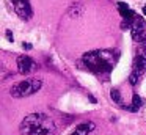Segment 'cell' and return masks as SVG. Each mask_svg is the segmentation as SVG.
I'll return each instance as SVG.
<instances>
[{"mask_svg": "<svg viewBox=\"0 0 146 135\" xmlns=\"http://www.w3.org/2000/svg\"><path fill=\"white\" fill-rule=\"evenodd\" d=\"M72 135H74V134H72Z\"/></svg>", "mask_w": 146, "mask_h": 135, "instance_id": "e0dca14e", "label": "cell"}, {"mask_svg": "<svg viewBox=\"0 0 146 135\" xmlns=\"http://www.w3.org/2000/svg\"><path fill=\"white\" fill-rule=\"evenodd\" d=\"M110 97H111V100H113L116 105H119V107H124L123 105V97H121V93H119V90L118 88H111V91H110Z\"/></svg>", "mask_w": 146, "mask_h": 135, "instance_id": "8fae6325", "label": "cell"}, {"mask_svg": "<svg viewBox=\"0 0 146 135\" xmlns=\"http://www.w3.org/2000/svg\"><path fill=\"white\" fill-rule=\"evenodd\" d=\"M21 135H55L57 126L55 121L46 113H30L21 122Z\"/></svg>", "mask_w": 146, "mask_h": 135, "instance_id": "6da1fadb", "label": "cell"}, {"mask_svg": "<svg viewBox=\"0 0 146 135\" xmlns=\"http://www.w3.org/2000/svg\"><path fill=\"white\" fill-rule=\"evenodd\" d=\"M96 129V124L93 121H88V122H82L76 127V132L74 135H88L90 132H93Z\"/></svg>", "mask_w": 146, "mask_h": 135, "instance_id": "ba28073f", "label": "cell"}, {"mask_svg": "<svg viewBox=\"0 0 146 135\" xmlns=\"http://www.w3.org/2000/svg\"><path fill=\"white\" fill-rule=\"evenodd\" d=\"M130 33H132V39L135 43H138V44L146 43V22L141 16H137L135 21L132 22Z\"/></svg>", "mask_w": 146, "mask_h": 135, "instance_id": "277c9868", "label": "cell"}, {"mask_svg": "<svg viewBox=\"0 0 146 135\" xmlns=\"http://www.w3.org/2000/svg\"><path fill=\"white\" fill-rule=\"evenodd\" d=\"M83 13V6L80 5V3H74V5H71V8L68 9V14L71 16V17H80Z\"/></svg>", "mask_w": 146, "mask_h": 135, "instance_id": "9c48e42d", "label": "cell"}, {"mask_svg": "<svg viewBox=\"0 0 146 135\" xmlns=\"http://www.w3.org/2000/svg\"><path fill=\"white\" fill-rule=\"evenodd\" d=\"M146 72V57L145 55H135V60H133V69L132 74L138 75L141 78V75Z\"/></svg>", "mask_w": 146, "mask_h": 135, "instance_id": "52a82bcc", "label": "cell"}, {"mask_svg": "<svg viewBox=\"0 0 146 135\" xmlns=\"http://www.w3.org/2000/svg\"><path fill=\"white\" fill-rule=\"evenodd\" d=\"M118 55L111 50H91L83 53L82 63L88 71L94 74H108L113 69Z\"/></svg>", "mask_w": 146, "mask_h": 135, "instance_id": "7a4b0ae2", "label": "cell"}, {"mask_svg": "<svg viewBox=\"0 0 146 135\" xmlns=\"http://www.w3.org/2000/svg\"><path fill=\"white\" fill-rule=\"evenodd\" d=\"M11 2H13V6H14L16 14L19 16L21 19L29 21V19L32 17L33 11H32V6H30L29 0H11Z\"/></svg>", "mask_w": 146, "mask_h": 135, "instance_id": "5b68a950", "label": "cell"}, {"mask_svg": "<svg viewBox=\"0 0 146 135\" xmlns=\"http://www.w3.org/2000/svg\"><path fill=\"white\" fill-rule=\"evenodd\" d=\"M5 35H7V39L10 41V43H13V41H14V36H13V33H11V30H7V33H5Z\"/></svg>", "mask_w": 146, "mask_h": 135, "instance_id": "5bb4252c", "label": "cell"}, {"mask_svg": "<svg viewBox=\"0 0 146 135\" xmlns=\"http://www.w3.org/2000/svg\"><path fill=\"white\" fill-rule=\"evenodd\" d=\"M33 68H35V61H33L29 55H19L17 57V71H19L21 74H24V75L30 74V71H32Z\"/></svg>", "mask_w": 146, "mask_h": 135, "instance_id": "8992f818", "label": "cell"}, {"mask_svg": "<svg viewBox=\"0 0 146 135\" xmlns=\"http://www.w3.org/2000/svg\"><path fill=\"white\" fill-rule=\"evenodd\" d=\"M22 47H24L25 50H30V49H32V44H29V43H24V44H22Z\"/></svg>", "mask_w": 146, "mask_h": 135, "instance_id": "9a60e30c", "label": "cell"}, {"mask_svg": "<svg viewBox=\"0 0 146 135\" xmlns=\"http://www.w3.org/2000/svg\"><path fill=\"white\" fill-rule=\"evenodd\" d=\"M143 14H145V16H146V5H145V6H143Z\"/></svg>", "mask_w": 146, "mask_h": 135, "instance_id": "2e32d148", "label": "cell"}, {"mask_svg": "<svg viewBox=\"0 0 146 135\" xmlns=\"http://www.w3.org/2000/svg\"><path fill=\"white\" fill-rule=\"evenodd\" d=\"M138 80H140L138 75H135V74H130V75H129V82H130V85H137V83H138Z\"/></svg>", "mask_w": 146, "mask_h": 135, "instance_id": "4fadbf2b", "label": "cell"}, {"mask_svg": "<svg viewBox=\"0 0 146 135\" xmlns=\"http://www.w3.org/2000/svg\"><path fill=\"white\" fill-rule=\"evenodd\" d=\"M141 105H143V99L135 93V94L132 96V107H124V108L130 110V112H138V108H140Z\"/></svg>", "mask_w": 146, "mask_h": 135, "instance_id": "30bf717a", "label": "cell"}, {"mask_svg": "<svg viewBox=\"0 0 146 135\" xmlns=\"http://www.w3.org/2000/svg\"><path fill=\"white\" fill-rule=\"evenodd\" d=\"M118 9H119V13H124V11H129V5L127 3H124V2H119L118 3Z\"/></svg>", "mask_w": 146, "mask_h": 135, "instance_id": "7c38bea8", "label": "cell"}, {"mask_svg": "<svg viewBox=\"0 0 146 135\" xmlns=\"http://www.w3.org/2000/svg\"><path fill=\"white\" fill-rule=\"evenodd\" d=\"M42 86V80L38 77H32V78H25L22 82H17L11 86L10 90V94L13 97H29L32 94L38 93Z\"/></svg>", "mask_w": 146, "mask_h": 135, "instance_id": "3957f363", "label": "cell"}]
</instances>
